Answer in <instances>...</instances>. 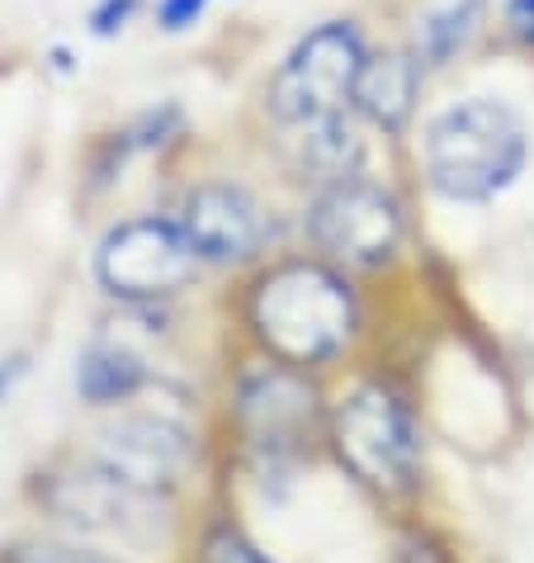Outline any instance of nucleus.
<instances>
[{
  "mask_svg": "<svg viewBox=\"0 0 534 563\" xmlns=\"http://www.w3.org/2000/svg\"><path fill=\"white\" fill-rule=\"evenodd\" d=\"M38 503L48 507L57 521L76 530H114V536H133L162 521L166 497H152L133 483H123L114 468H104L96 455L81 464H57L38 483Z\"/></svg>",
  "mask_w": 534,
  "mask_h": 563,
  "instance_id": "423d86ee",
  "label": "nucleus"
},
{
  "mask_svg": "<svg viewBox=\"0 0 534 563\" xmlns=\"http://www.w3.org/2000/svg\"><path fill=\"white\" fill-rule=\"evenodd\" d=\"M530 156V133L521 114L501 100L449 104L426 129V176L445 199L482 205L521 176Z\"/></svg>",
  "mask_w": 534,
  "mask_h": 563,
  "instance_id": "f03ea898",
  "label": "nucleus"
},
{
  "mask_svg": "<svg viewBox=\"0 0 534 563\" xmlns=\"http://www.w3.org/2000/svg\"><path fill=\"white\" fill-rule=\"evenodd\" d=\"M507 24L515 38L534 43V0H507Z\"/></svg>",
  "mask_w": 534,
  "mask_h": 563,
  "instance_id": "6ab92c4d",
  "label": "nucleus"
},
{
  "mask_svg": "<svg viewBox=\"0 0 534 563\" xmlns=\"http://www.w3.org/2000/svg\"><path fill=\"white\" fill-rule=\"evenodd\" d=\"M96 460L152 497H170L194 464V435L170 417H119L100 431Z\"/></svg>",
  "mask_w": 534,
  "mask_h": 563,
  "instance_id": "6e6552de",
  "label": "nucleus"
},
{
  "mask_svg": "<svg viewBox=\"0 0 534 563\" xmlns=\"http://www.w3.org/2000/svg\"><path fill=\"white\" fill-rule=\"evenodd\" d=\"M251 332L279 365H326L355 336L359 308L351 285L318 261H285L256 279L246 303Z\"/></svg>",
  "mask_w": 534,
  "mask_h": 563,
  "instance_id": "f257e3e1",
  "label": "nucleus"
},
{
  "mask_svg": "<svg viewBox=\"0 0 534 563\" xmlns=\"http://www.w3.org/2000/svg\"><path fill=\"white\" fill-rule=\"evenodd\" d=\"M416 67L421 62L412 57H365L359 67V81H355V104L379 123L383 133H402V123L412 119V104H416Z\"/></svg>",
  "mask_w": 534,
  "mask_h": 563,
  "instance_id": "9b49d317",
  "label": "nucleus"
},
{
  "mask_svg": "<svg viewBox=\"0 0 534 563\" xmlns=\"http://www.w3.org/2000/svg\"><path fill=\"white\" fill-rule=\"evenodd\" d=\"M237 417L251 450L285 460L298 455L312 427H318V394L308 388L303 374H293V365H260L242 379Z\"/></svg>",
  "mask_w": 534,
  "mask_h": 563,
  "instance_id": "1a4fd4ad",
  "label": "nucleus"
},
{
  "mask_svg": "<svg viewBox=\"0 0 534 563\" xmlns=\"http://www.w3.org/2000/svg\"><path fill=\"white\" fill-rule=\"evenodd\" d=\"M133 10H137V0H100V10L90 14V29H96L100 38H109V34H119V29L133 20Z\"/></svg>",
  "mask_w": 534,
  "mask_h": 563,
  "instance_id": "f3484780",
  "label": "nucleus"
},
{
  "mask_svg": "<svg viewBox=\"0 0 534 563\" xmlns=\"http://www.w3.org/2000/svg\"><path fill=\"white\" fill-rule=\"evenodd\" d=\"M336 455L355 468L369 488L407 493L421 474V431L407 402L388 388H355L336 408Z\"/></svg>",
  "mask_w": 534,
  "mask_h": 563,
  "instance_id": "7ed1b4c3",
  "label": "nucleus"
},
{
  "mask_svg": "<svg viewBox=\"0 0 534 563\" xmlns=\"http://www.w3.org/2000/svg\"><path fill=\"white\" fill-rule=\"evenodd\" d=\"M203 10H209V0H162V29L180 34V29L203 20Z\"/></svg>",
  "mask_w": 534,
  "mask_h": 563,
  "instance_id": "a211bd4d",
  "label": "nucleus"
},
{
  "mask_svg": "<svg viewBox=\"0 0 534 563\" xmlns=\"http://www.w3.org/2000/svg\"><path fill=\"white\" fill-rule=\"evenodd\" d=\"M303 166L318 170L322 180H351L359 166V137L345 129V119L312 123L303 129Z\"/></svg>",
  "mask_w": 534,
  "mask_h": 563,
  "instance_id": "4468645a",
  "label": "nucleus"
},
{
  "mask_svg": "<svg viewBox=\"0 0 534 563\" xmlns=\"http://www.w3.org/2000/svg\"><path fill=\"white\" fill-rule=\"evenodd\" d=\"M20 374H24V355H10V360H0V398L10 394Z\"/></svg>",
  "mask_w": 534,
  "mask_h": 563,
  "instance_id": "aec40b11",
  "label": "nucleus"
},
{
  "mask_svg": "<svg viewBox=\"0 0 534 563\" xmlns=\"http://www.w3.org/2000/svg\"><path fill=\"white\" fill-rule=\"evenodd\" d=\"M199 252L180 223H162V218H133L119 223L96 252V275L114 299L152 303L166 294L185 289L199 271Z\"/></svg>",
  "mask_w": 534,
  "mask_h": 563,
  "instance_id": "39448f33",
  "label": "nucleus"
},
{
  "mask_svg": "<svg viewBox=\"0 0 534 563\" xmlns=\"http://www.w3.org/2000/svg\"><path fill=\"white\" fill-rule=\"evenodd\" d=\"M176 223L190 238L199 261H213V265L256 256V246L265 242L260 205L246 190H237V185H203V190L185 199Z\"/></svg>",
  "mask_w": 534,
  "mask_h": 563,
  "instance_id": "9d476101",
  "label": "nucleus"
},
{
  "mask_svg": "<svg viewBox=\"0 0 534 563\" xmlns=\"http://www.w3.org/2000/svg\"><path fill=\"white\" fill-rule=\"evenodd\" d=\"M147 384V369L129 346L119 341H90L81 351V365H76V394L96 408H114V402H129L137 388Z\"/></svg>",
  "mask_w": 534,
  "mask_h": 563,
  "instance_id": "f8f14e48",
  "label": "nucleus"
},
{
  "mask_svg": "<svg viewBox=\"0 0 534 563\" xmlns=\"http://www.w3.org/2000/svg\"><path fill=\"white\" fill-rule=\"evenodd\" d=\"M478 24H482V0H435L416 24V62L421 67H445L454 53L468 48Z\"/></svg>",
  "mask_w": 534,
  "mask_h": 563,
  "instance_id": "ddd939ff",
  "label": "nucleus"
},
{
  "mask_svg": "<svg viewBox=\"0 0 534 563\" xmlns=\"http://www.w3.org/2000/svg\"><path fill=\"white\" fill-rule=\"evenodd\" d=\"M199 563H270V554H265L260 544H251L242 530L218 526V530H209V536H203Z\"/></svg>",
  "mask_w": 534,
  "mask_h": 563,
  "instance_id": "2eb2a0df",
  "label": "nucleus"
},
{
  "mask_svg": "<svg viewBox=\"0 0 534 563\" xmlns=\"http://www.w3.org/2000/svg\"><path fill=\"white\" fill-rule=\"evenodd\" d=\"M308 232L336 265L351 271H379L402 242L398 205L365 180H336L308 213Z\"/></svg>",
  "mask_w": 534,
  "mask_h": 563,
  "instance_id": "0eeeda50",
  "label": "nucleus"
},
{
  "mask_svg": "<svg viewBox=\"0 0 534 563\" xmlns=\"http://www.w3.org/2000/svg\"><path fill=\"white\" fill-rule=\"evenodd\" d=\"M0 563H119V559H104V554H90V550H71V544H43V540H24V544H10Z\"/></svg>",
  "mask_w": 534,
  "mask_h": 563,
  "instance_id": "dca6fc26",
  "label": "nucleus"
},
{
  "mask_svg": "<svg viewBox=\"0 0 534 563\" xmlns=\"http://www.w3.org/2000/svg\"><path fill=\"white\" fill-rule=\"evenodd\" d=\"M365 67V43L355 24H322L289 53V62L275 76V114L298 129L341 119V109L355 100V81Z\"/></svg>",
  "mask_w": 534,
  "mask_h": 563,
  "instance_id": "20e7f679",
  "label": "nucleus"
}]
</instances>
